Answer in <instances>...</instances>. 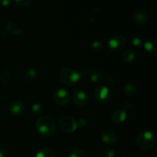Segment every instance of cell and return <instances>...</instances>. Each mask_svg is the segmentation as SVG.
<instances>
[{"instance_id": "obj_1", "label": "cell", "mask_w": 157, "mask_h": 157, "mask_svg": "<svg viewBox=\"0 0 157 157\" xmlns=\"http://www.w3.org/2000/svg\"><path fill=\"white\" fill-rule=\"evenodd\" d=\"M36 129L40 135L44 137H49L55 131V121L48 115L39 117L36 121Z\"/></svg>"}, {"instance_id": "obj_2", "label": "cell", "mask_w": 157, "mask_h": 157, "mask_svg": "<svg viewBox=\"0 0 157 157\" xmlns=\"http://www.w3.org/2000/svg\"><path fill=\"white\" fill-rule=\"evenodd\" d=\"M59 78L61 82L68 87H73L79 82L81 74L69 67L62 68L59 72Z\"/></svg>"}, {"instance_id": "obj_3", "label": "cell", "mask_w": 157, "mask_h": 157, "mask_svg": "<svg viewBox=\"0 0 157 157\" xmlns=\"http://www.w3.org/2000/svg\"><path fill=\"white\" fill-rule=\"evenodd\" d=\"M155 135L150 130H144L137 136L138 147L144 151H150L155 144Z\"/></svg>"}, {"instance_id": "obj_4", "label": "cell", "mask_w": 157, "mask_h": 157, "mask_svg": "<svg viewBox=\"0 0 157 157\" xmlns=\"http://www.w3.org/2000/svg\"><path fill=\"white\" fill-rule=\"evenodd\" d=\"M94 98L100 104H106L111 101L112 94L108 87L105 85H100L95 89Z\"/></svg>"}, {"instance_id": "obj_5", "label": "cell", "mask_w": 157, "mask_h": 157, "mask_svg": "<svg viewBox=\"0 0 157 157\" xmlns=\"http://www.w3.org/2000/svg\"><path fill=\"white\" fill-rule=\"evenodd\" d=\"M127 41L123 35H114L108 41V47L111 52L118 53L125 48Z\"/></svg>"}, {"instance_id": "obj_6", "label": "cell", "mask_w": 157, "mask_h": 157, "mask_svg": "<svg viewBox=\"0 0 157 157\" xmlns=\"http://www.w3.org/2000/svg\"><path fill=\"white\" fill-rule=\"evenodd\" d=\"M59 126L61 130L67 133H74L77 130V122L70 116H64L60 119Z\"/></svg>"}, {"instance_id": "obj_7", "label": "cell", "mask_w": 157, "mask_h": 157, "mask_svg": "<svg viewBox=\"0 0 157 157\" xmlns=\"http://www.w3.org/2000/svg\"><path fill=\"white\" fill-rule=\"evenodd\" d=\"M54 101L56 104L64 106L68 104L71 101V95L67 90L64 88H59L55 90L53 95Z\"/></svg>"}, {"instance_id": "obj_8", "label": "cell", "mask_w": 157, "mask_h": 157, "mask_svg": "<svg viewBox=\"0 0 157 157\" xmlns=\"http://www.w3.org/2000/svg\"><path fill=\"white\" fill-rule=\"evenodd\" d=\"M71 99L76 105L84 107L88 104L89 98L87 94L83 90H75L72 93Z\"/></svg>"}, {"instance_id": "obj_9", "label": "cell", "mask_w": 157, "mask_h": 157, "mask_svg": "<svg viewBox=\"0 0 157 157\" xmlns=\"http://www.w3.org/2000/svg\"><path fill=\"white\" fill-rule=\"evenodd\" d=\"M101 139L104 144L113 145V144H115L117 143L118 140V136L116 132L110 130V129H106L101 133Z\"/></svg>"}, {"instance_id": "obj_10", "label": "cell", "mask_w": 157, "mask_h": 157, "mask_svg": "<svg viewBox=\"0 0 157 157\" xmlns=\"http://www.w3.org/2000/svg\"><path fill=\"white\" fill-rule=\"evenodd\" d=\"M9 109L11 114L15 117H18L21 116L24 113L25 110V105L23 101H20V100H16L11 103Z\"/></svg>"}, {"instance_id": "obj_11", "label": "cell", "mask_w": 157, "mask_h": 157, "mask_svg": "<svg viewBox=\"0 0 157 157\" xmlns=\"http://www.w3.org/2000/svg\"><path fill=\"white\" fill-rule=\"evenodd\" d=\"M6 29L10 35H18L23 33L24 26H23L22 23H21L20 21H12L8 23Z\"/></svg>"}, {"instance_id": "obj_12", "label": "cell", "mask_w": 157, "mask_h": 157, "mask_svg": "<svg viewBox=\"0 0 157 157\" xmlns=\"http://www.w3.org/2000/svg\"><path fill=\"white\" fill-rule=\"evenodd\" d=\"M133 18L136 24L140 25H144L147 22L148 16H147V14L145 11L137 9L133 12Z\"/></svg>"}, {"instance_id": "obj_13", "label": "cell", "mask_w": 157, "mask_h": 157, "mask_svg": "<svg viewBox=\"0 0 157 157\" xmlns=\"http://www.w3.org/2000/svg\"><path fill=\"white\" fill-rule=\"evenodd\" d=\"M110 118L114 124H122L127 120V113L123 110H117L112 113Z\"/></svg>"}, {"instance_id": "obj_14", "label": "cell", "mask_w": 157, "mask_h": 157, "mask_svg": "<svg viewBox=\"0 0 157 157\" xmlns=\"http://www.w3.org/2000/svg\"><path fill=\"white\" fill-rule=\"evenodd\" d=\"M24 78L28 83H35L38 78V73L36 70L32 67H28L24 72Z\"/></svg>"}, {"instance_id": "obj_15", "label": "cell", "mask_w": 157, "mask_h": 157, "mask_svg": "<svg viewBox=\"0 0 157 157\" xmlns=\"http://www.w3.org/2000/svg\"><path fill=\"white\" fill-rule=\"evenodd\" d=\"M144 47L145 50L150 54L156 55L157 53V42L154 38H148L144 44Z\"/></svg>"}, {"instance_id": "obj_16", "label": "cell", "mask_w": 157, "mask_h": 157, "mask_svg": "<svg viewBox=\"0 0 157 157\" xmlns=\"http://www.w3.org/2000/svg\"><path fill=\"white\" fill-rule=\"evenodd\" d=\"M124 94L126 97L127 98H133L135 96L136 94V87L132 83H127L124 85Z\"/></svg>"}, {"instance_id": "obj_17", "label": "cell", "mask_w": 157, "mask_h": 157, "mask_svg": "<svg viewBox=\"0 0 157 157\" xmlns=\"http://www.w3.org/2000/svg\"><path fill=\"white\" fill-rule=\"evenodd\" d=\"M136 58V54L132 49H126L122 53V59L126 63H131Z\"/></svg>"}, {"instance_id": "obj_18", "label": "cell", "mask_w": 157, "mask_h": 157, "mask_svg": "<svg viewBox=\"0 0 157 157\" xmlns=\"http://www.w3.org/2000/svg\"><path fill=\"white\" fill-rule=\"evenodd\" d=\"M35 157H57L56 153L52 149L42 148L35 154Z\"/></svg>"}, {"instance_id": "obj_19", "label": "cell", "mask_w": 157, "mask_h": 157, "mask_svg": "<svg viewBox=\"0 0 157 157\" xmlns=\"http://www.w3.org/2000/svg\"><path fill=\"white\" fill-rule=\"evenodd\" d=\"M43 110H44V107H43V104L41 103H35L32 106V114L35 115V116H39L43 112Z\"/></svg>"}, {"instance_id": "obj_20", "label": "cell", "mask_w": 157, "mask_h": 157, "mask_svg": "<svg viewBox=\"0 0 157 157\" xmlns=\"http://www.w3.org/2000/svg\"><path fill=\"white\" fill-rule=\"evenodd\" d=\"M90 78L92 82L100 83L103 80V75L99 71H93L90 75Z\"/></svg>"}, {"instance_id": "obj_21", "label": "cell", "mask_w": 157, "mask_h": 157, "mask_svg": "<svg viewBox=\"0 0 157 157\" xmlns=\"http://www.w3.org/2000/svg\"><path fill=\"white\" fill-rule=\"evenodd\" d=\"M67 157H88V155L84 150H73L67 153Z\"/></svg>"}, {"instance_id": "obj_22", "label": "cell", "mask_w": 157, "mask_h": 157, "mask_svg": "<svg viewBox=\"0 0 157 157\" xmlns=\"http://www.w3.org/2000/svg\"><path fill=\"white\" fill-rule=\"evenodd\" d=\"M11 79V75L10 71L7 69L2 71L0 72V81L3 84H7Z\"/></svg>"}, {"instance_id": "obj_23", "label": "cell", "mask_w": 157, "mask_h": 157, "mask_svg": "<svg viewBox=\"0 0 157 157\" xmlns=\"http://www.w3.org/2000/svg\"><path fill=\"white\" fill-rule=\"evenodd\" d=\"M91 48L94 52H101L102 51H104V44H103V42L100 41H94L92 42L91 44Z\"/></svg>"}, {"instance_id": "obj_24", "label": "cell", "mask_w": 157, "mask_h": 157, "mask_svg": "<svg viewBox=\"0 0 157 157\" xmlns=\"http://www.w3.org/2000/svg\"><path fill=\"white\" fill-rule=\"evenodd\" d=\"M116 151L113 148L111 147H107L103 152V155L104 157H114Z\"/></svg>"}, {"instance_id": "obj_25", "label": "cell", "mask_w": 157, "mask_h": 157, "mask_svg": "<svg viewBox=\"0 0 157 157\" xmlns=\"http://www.w3.org/2000/svg\"><path fill=\"white\" fill-rule=\"evenodd\" d=\"M131 42L133 45L137 47V46H140L141 44H142V38H141L140 36H136V35H135V36L132 37Z\"/></svg>"}, {"instance_id": "obj_26", "label": "cell", "mask_w": 157, "mask_h": 157, "mask_svg": "<svg viewBox=\"0 0 157 157\" xmlns=\"http://www.w3.org/2000/svg\"><path fill=\"white\" fill-rule=\"evenodd\" d=\"M15 2L20 7H25V6H29L32 3V1L31 0H18V1H15Z\"/></svg>"}, {"instance_id": "obj_27", "label": "cell", "mask_w": 157, "mask_h": 157, "mask_svg": "<svg viewBox=\"0 0 157 157\" xmlns=\"http://www.w3.org/2000/svg\"><path fill=\"white\" fill-rule=\"evenodd\" d=\"M131 107H132V104L130 101H124V102H123L122 107H123V110H124V111L127 112V110H130Z\"/></svg>"}, {"instance_id": "obj_28", "label": "cell", "mask_w": 157, "mask_h": 157, "mask_svg": "<svg viewBox=\"0 0 157 157\" xmlns=\"http://www.w3.org/2000/svg\"><path fill=\"white\" fill-rule=\"evenodd\" d=\"M87 120L84 119V118H81V119L78 121V122L77 123V125H78L81 127H84L87 125Z\"/></svg>"}, {"instance_id": "obj_29", "label": "cell", "mask_w": 157, "mask_h": 157, "mask_svg": "<svg viewBox=\"0 0 157 157\" xmlns=\"http://www.w3.org/2000/svg\"><path fill=\"white\" fill-rule=\"evenodd\" d=\"M114 81H115L114 78H111V77H108V78H106V80H105V83H106L105 86H107H107L113 85V84L114 83Z\"/></svg>"}, {"instance_id": "obj_30", "label": "cell", "mask_w": 157, "mask_h": 157, "mask_svg": "<svg viewBox=\"0 0 157 157\" xmlns=\"http://www.w3.org/2000/svg\"><path fill=\"white\" fill-rule=\"evenodd\" d=\"M0 157H8L7 151L3 149H0Z\"/></svg>"}, {"instance_id": "obj_31", "label": "cell", "mask_w": 157, "mask_h": 157, "mask_svg": "<svg viewBox=\"0 0 157 157\" xmlns=\"http://www.w3.org/2000/svg\"><path fill=\"white\" fill-rule=\"evenodd\" d=\"M1 3L3 6H8L11 3L10 1H2Z\"/></svg>"}]
</instances>
